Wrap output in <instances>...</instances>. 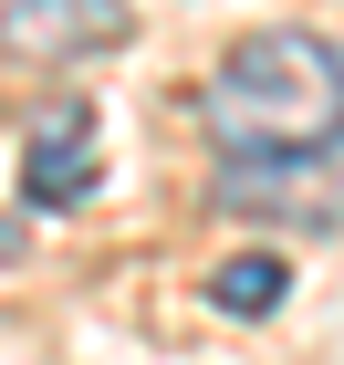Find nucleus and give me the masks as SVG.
<instances>
[{"mask_svg": "<svg viewBox=\"0 0 344 365\" xmlns=\"http://www.w3.org/2000/svg\"><path fill=\"white\" fill-rule=\"evenodd\" d=\"M209 303H219V313H240V324L282 313V303H292V272H282V251H229L219 272H209Z\"/></svg>", "mask_w": 344, "mask_h": 365, "instance_id": "obj_5", "label": "nucleus"}, {"mask_svg": "<svg viewBox=\"0 0 344 365\" xmlns=\"http://www.w3.org/2000/svg\"><path fill=\"white\" fill-rule=\"evenodd\" d=\"M105 178V125H94L84 94H53V105L21 125V198L31 209H73Z\"/></svg>", "mask_w": 344, "mask_h": 365, "instance_id": "obj_3", "label": "nucleus"}, {"mask_svg": "<svg viewBox=\"0 0 344 365\" xmlns=\"http://www.w3.org/2000/svg\"><path fill=\"white\" fill-rule=\"evenodd\" d=\"M199 125L229 146H303L344 125V53L323 31H251L199 84Z\"/></svg>", "mask_w": 344, "mask_h": 365, "instance_id": "obj_1", "label": "nucleus"}, {"mask_svg": "<svg viewBox=\"0 0 344 365\" xmlns=\"http://www.w3.org/2000/svg\"><path fill=\"white\" fill-rule=\"evenodd\" d=\"M136 31L125 0H0V53L31 63V73H63V63L84 53H115Z\"/></svg>", "mask_w": 344, "mask_h": 365, "instance_id": "obj_4", "label": "nucleus"}, {"mask_svg": "<svg viewBox=\"0 0 344 365\" xmlns=\"http://www.w3.org/2000/svg\"><path fill=\"white\" fill-rule=\"evenodd\" d=\"M209 198L261 230H344V125L303 146H229Z\"/></svg>", "mask_w": 344, "mask_h": 365, "instance_id": "obj_2", "label": "nucleus"}]
</instances>
